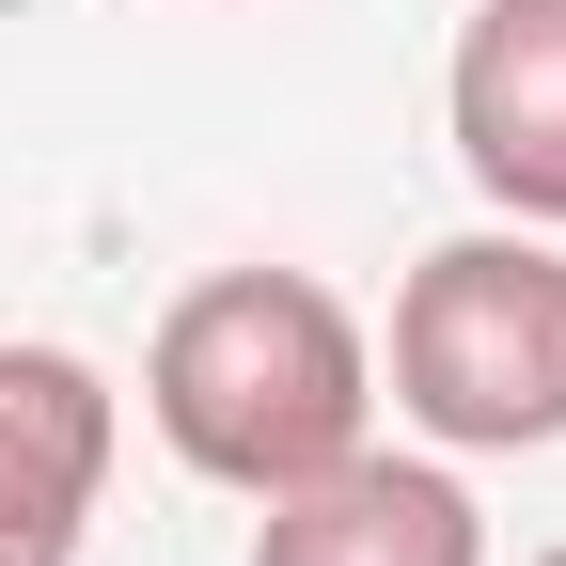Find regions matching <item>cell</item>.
I'll use <instances>...</instances> for the list:
<instances>
[{
    "mask_svg": "<svg viewBox=\"0 0 566 566\" xmlns=\"http://www.w3.org/2000/svg\"><path fill=\"white\" fill-rule=\"evenodd\" d=\"M142 409H158V441L205 488L268 504V488H300V472H331L363 441L378 346L315 268H205L158 315V346H142Z\"/></svg>",
    "mask_w": 566,
    "mask_h": 566,
    "instance_id": "1",
    "label": "cell"
},
{
    "mask_svg": "<svg viewBox=\"0 0 566 566\" xmlns=\"http://www.w3.org/2000/svg\"><path fill=\"white\" fill-rule=\"evenodd\" d=\"M394 409L457 457L566 441V252H551V221L441 237L394 283Z\"/></svg>",
    "mask_w": 566,
    "mask_h": 566,
    "instance_id": "2",
    "label": "cell"
},
{
    "mask_svg": "<svg viewBox=\"0 0 566 566\" xmlns=\"http://www.w3.org/2000/svg\"><path fill=\"white\" fill-rule=\"evenodd\" d=\"M441 111H457V174L504 221H566V0H472Z\"/></svg>",
    "mask_w": 566,
    "mask_h": 566,
    "instance_id": "3",
    "label": "cell"
},
{
    "mask_svg": "<svg viewBox=\"0 0 566 566\" xmlns=\"http://www.w3.org/2000/svg\"><path fill=\"white\" fill-rule=\"evenodd\" d=\"M111 488V378L80 346H0V566H80Z\"/></svg>",
    "mask_w": 566,
    "mask_h": 566,
    "instance_id": "4",
    "label": "cell"
},
{
    "mask_svg": "<svg viewBox=\"0 0 566 566\" xmlns=\"http://www.w3.org/2000/svg\"><path fill=\"white\" fill-rule=\"evenodd\" d=\"M252 566H488V520H472V488H457V472L346 441L331 472L268 488Z\"/></svg>",
    "mask_w": 566,
    "mask_h": 566,
    "instance_id": "5",
    "label": "cell"
},
{
    "mask_svg": "<svg viewBox=\"0 0 566 566\" xmlns=\"http://www.w3.org/2000/svg\"><path fill=\"white\" fill-rule=\"evenodd\" d=\"M535 566H566V551H535Z\"/></svg>",
    "mask_w": 566,
    "mask_h": 566,
    "instance_id": "6",
    "label": "cell"
}]
</instances>
